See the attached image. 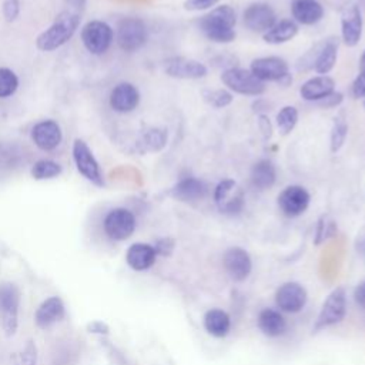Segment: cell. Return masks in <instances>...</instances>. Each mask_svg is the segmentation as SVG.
Segmentation results:
<instances>
[{"instance_id": "f1b7e54d", "label": "cell", "mask_w": 365, "mask_h": 365, "mask_svg": "<svg viewBox=\"0 0 365 365\" xmlns=\"http://www.w3.org/2000/svg\"><path fill=\"white\" fill-rule=\"evenodd\" d=\"M298 33V26L294 20H281L275 23L268 31L262 34V38L265 43L269 44H282L289 40H292Z\"/></svg>"}, {"instance_id": "9a60e30c", "label": "cell", "mask_w": 365, "mask_h": 365, "mask_svg": "<svg viewBox=\"0 0 365 365\" xmlns=\"http://www.w3.org/2000/svg\"><path fill=\"white\" fill-rule=\"evenodd\" d=\"M251 73L259 78L261 81H279L282 80L288 73V64L284 58L269 56V57H259L252 60Z\"/></svg>"}, {"instance_id": "60d3db41", "label": "cell", "mask_w": 365, "mask_h": 365, "mask_svg": "<svg viewBox=\"0 0 365 365\" xmlns=\"http://www.w3.org/2000/svg\"><path fill=\"white\" fill-rule=\"evenodd\" d=\"M352 96L355 98H365V73H358L352 83Z\"/></svg>"}, {"instance_id": "d6986e66", "label": "cell", "mask_w": 365, "mask_h": 365, "mask_svg": "<svg viewBox=\"0 0 365 365\" xmlns=\"http://www.w3.org/2000/svg\"><path fill=\"white\" fill-rule=\"evenodd\" d=\"M140 93L131 83H118L110 94V106L118 113H130L137 108Z\"/></svg>"}, {"instance_id": "52a82bcc", "label": "cell", "mask_w": 365, "mask_h": 365, "mask_svg": "<svg viewBox=\"0 0 365 365\" xmlns=\"http://www.w3.org/2000/svg\"><path fill=\"white\" fill-rule=\"evenodd\" d=\"M345 312H346V294L342 287H338L328 295V298L322 304V308L314 325V331H319L322 328L341 322L345 317Z\"/></svg>"}, {"instance_id": "3957f363", "label": "cell", "mask_w": 365, "mask_h": 365, "mask_svg": "<svg viewBox=\"0 0 365 365\" xmlns=\"http://www.w3.org/2000/svg\"><path fill=\"white\" fill-rule=\"evenodd\" d=\"M221 81L231 91L244 96H261L265 91V83L257 78L251 70L231 67L221 74Z\"/></svg>"}, {"instance_id": "836d02e7", "label": "cell", "mask_w": 365, "mask_h": 365, "mask_svg": "<svg viewBox=\"0 0 365 365\" xmlns=\"http://www.w3.org/2000/svg\"><path fill=\"white\" fill-rule=\"evenodd\" d=\"M19 78L10 68L0 67V98H7L16 93Z\"/></svg>"}, {"instance_id": "ffe728a7", "label": "cell", "mask_w": 365, "mask_h": 365, "mask_svg": "<svg viewBox=\"0 0 365 365\" xmlns=\"http://www.w3.org/2000/svg\"><path fill=\"white\" fill-rule=\"evenodd\" d=\"M207 195V185L195 177H184L171 188V197L182 202L200 201Z\"/></svg>"}, {"instance_id": "c3c4849f", "label": "cell", "mask_w": 365, "mask_h": 365, "mask_svg": "<svg viewBox=\"0 0 365 365\" xmlns=\"http://www.w3.org/2000/svg\"><path fill=\"white\" fill-rule=\"evenodd\" d=\"M364 106H365V101H364Z\"/></svg>"}, {"instance_id": "7dc6e473", "label": "cell", "mask_w": 365, "mask_h": 365, "mask_svg": "<svg viewBox=\"0 0 365 365\" xmlns=\"http://www.w3.org/2000/svg\"><path fill=\"white\" fill-rule=\"evenodd\" d=\"M359 73H365V50L362 51L359 58Z\"/></svg>"}, {"instance_id": "277c9868", "label": "cell", "mask_w": 365, "mask_h": 365, "mask_svg": "<svg viewBox=\"0 0 365 365\" xmlns=\"http://www.w3.org/2000/svg\"><path fill=\"white\" fill-rule=\"evenodd\" d=\"M148 38L145 23L138 17H124L117 26V43L124 51H137Z\"/></svg>"}, {"instance_id": "2e32d148", "label": "cell", "mask_w": 365, "mask_h": 365, "mask_svg": "<svg viewBox=\"0 0 365 365\" xmlns=\"http://www.w3.org/2000/svg\"><path fill=\"white\" fill-rule=\"evenodd\" d=\"M222 265L234 281H244L252 268V262L250 254L240 247H231L225 251L222 257Z\"/></svg>"}, {"instance_id": "ee69618b", "label": "cell", "mask_w": 365, "mask_h": 365, "mask_svg": "<svg viewBox=\"0 0 365 365\" xmlns=\"http://www.w3.org/2000/svg\"><path fill=\"white\" fill-rule=\"evenodd\" d=\"M354 299L356 302V305L362 309H365V281H362L361 284H358V287L354 291Z\"/></svg>"}, {"instance_id": "d4e9b609", "label": "cell", "mask_w": 365, "mask_h": 365, "mask_svg": "<svg viewBox=\"0 0 365 365\" xmlns=\"http://www.w3.org/2000/svg\"><path fill=\"white\" fill-rule=\"evenodd\" d=\"M64 317V305L58 297L47 298L36 311V324L40 328H47Z\"/></svg>"}, {"instance_id": "e575fe53", "label": "cell", "mask_w": 365, "mask_h": 365, "mask_svg": "<svg viewBox=\"0 0 365 365\" xmlns=\"http://www.w3.org/2000/svg\"><path fill=\"white\" fill-rule=\"evenodd\" d=\"M202 98L215 108H224L232 103V94L228 90L217 88V90H204Z\"/></svg>"}, {"instance_id": "44dd1931", "label": "cell", "mask_w": 365, "mask_h": 365, "mask_svg": "<svg viewBox=\"0 0 365 365\" xmlns=\"http://www.w3.org/2000/svg\"><path fill=\"white\" fill-rule=\"evenodd\" d=\"M315 57L312 58L311 67L321 76H327L335 66L338 57V43L335 38H328L321 44L315 46Z\"/></svg>"}, {"instance_id": "4dcf8cb0", "label": "cell", "mask_w": 365, "mask_h": 365, "mask_svg": "<svg viewBox=\"0 0 365 365\" xmlns=\"http://www.w3.org/2000/svg\"><path fill=\"white\" fill-rule=\"evenodd\" d=\"M298 123V110L294 106H284L277 114V127L282 135L289 134Z\"/></svg>"}, {"instance_id": "f35d334b", "label": "cell", "mask_w": 365, "mask_h": 365, "mask_svg": "<svg viewBox=\"0 0 365 365\" xmlns=\"http://www.w3.org/2000/svg\"><path fill=\"white\" fill-rule=\"evenodd\" d=\"M342 100H344L342 93L332 91L331 94H328L324 98H321L319 101H317V104L322 108H334V107H338L342 103Z\"/></svg>"}, {"instance_id": "603a6c76", "label": "cell", "mask_w": 365, "mask_h": 365, "mask_svg": "<svg viewBox=\"0 0 365 365\" xmlns=\"http://www.w3.org/2000/svg\"><path fill=\"white\" fill-rule=\"evenodd\" d=\"M292 17L305 26L318 23L324 16V9L318 0H292Z\"/></svg>"}, {"instance_id": "ac0fdd59", "label": "cell", "mask_w": 365, "mask_h": 365, "mask_svg": "<svg viewBox=\"0 0 365 365\" xmlns=\"http://www.w3.org/2000/svg\"><path fill=\"white\" fill-rule=\"evenodd\" d=\"M31 140L43 151L54 150L61 143V128L54 120H43L33 127Z\"/></svg>"}, {"instance_id": "d6a6232c", "label": "cell", "mask_w": 365, "mask_h": 365, "mask_svg": "<svg viewBox=\"0 0 365 365\" xmlns=\"http://www.w3.org/2000/svg\"><path fill=\"white\" fill-rule=\"evenodd\" d=\"M348 134V125L344 118L335 117L332 128H331V137H329V145L332 153H338L341 147L344 145Z\"/></svg>"}, {"instance_id": "8fae6325", "label": "cell", "mask_w": 365, "mask_h": 365, "mask_svg": "<svg viewBox=\"0 0 365 365\" xmlns=\"http://www.w3.org/2000/svg\"><path fill=\"white\" fill-rule=\"evenodd\" d=\"M20 294L14 284L0 285V318L3 328L9 335H13L17 328V311H19Z\"/></svg>"}, {"instance_id": "4fadbf2b", "label": "cell", "mask_w": 365, "mask_h": 365, "mask_svg": "<svg viewBox=\"0 0 365 365\" xmlns=\"http://www.w3.org/2000/svg\"><path fill=\"white\" fill-rule=\"evenodd\" d=\"M341 34L348 47H354L362 37V14L355 3H346L341 11Z\"/></svg>"}, {"instance_id": "5b68a950", "label": "cell", "mask_w": 365, "mask_h": 365, "mask_svg": "<svg viewBox=\"0 0 365 365\" xmlns=\"http://www.w3.org/2000/svg\"><path fill=\"white\" fill-rule=\"evenodd\" d=\"M73 160L77 171L97 187H104L101 168L86 141L77 138L73 143Z\"/></svg>"}, {"instance_id": "74e56055", "label": "cell", "mask_w": 365, "mask_h": 365, "mask_svg": "<svg viewBox=\"0 0 365 365\" xmlns=\"http://www.w3.org/2000/svg\"><path fill=\"white\" fill-rule=\"evenodd\" d=\"M217 3H220V0H185L184 9L190 11H200V10L211 9Z\"/></svg>"}, {"instance_id": "484cf974", "label": "cell", "mask_w": 365, "mask_h": 365, "mask_svg": "<svg viewBox=\"0 0 365 365\" xmlns=\"http://www.w3.org/2000/svg\"><path fill=\"white\" fill-rule=\"evenodd\" d=\"M258 328L267 336H279L287 329V322L282 314L274 308H264L258 315Z\"/></svg>"}, {"instance_id": "f6af8a7d", "label": "cell", "mask_w": 365, "mask_h": 365, "mask_svg": "<svg viewBox=\"0 0 365 365\" xmlns=\"http://www.w3.org/2000/svg\"><path fill=\"white\" fill-rule=\"evenodd\" d=\"M88 329H90V332H98V334H107L108 332V328L100 321H96V322L90 324Z\"/></svg>"}, {"instance_id": "bcb514c9", "label": "cell", "mask_w": 365, "mask_h": 365, "mask_svg": "<svg viewBox=\"0 0 365 365\" xmlns=\"http://www.w3.org/2000/svg\"><path fill=\"white\" fill-rule=\"evenodd\" d=\"M356 248H358V252L365 258V237H362V238L358 241Z\"/></svg>"}, {"instance_id": "ab89813d", "label": "cell", "mask_w": 365, "mask_h": 365, "mask_svg": "<svg viewBox=\"0 0 365 365\" xmlns=\"http://www.w3.org/2000/svg\"><path fill=\"white\" fill-rule=\"evenodd\" d=\"M20 11L19 0H3V14L7 21H13L17 19Z\"/></svg>"}, {"instance_id": "cb8c5ba5", "label": "cell", "mask_w": 365, "mask_h": 365, "mask_svg": "<svg viewBox=\"0 0 365 365\" xmlns=\"http://www.w3.org/2000/svg\"><path fill=\"white\" fill-rule=\"evenodd\" d=\"M157 252L153 245L145 242H135L127 250V264L135 271L148 269L155 262Z\"/></svg>"}, {"instance_id": "7bdbcfd3", "label": "cell", "mask_w": 365, "mask_h": 365, "mask_svg": "<svg viewBox=\"0 0 365 365\" xmlns=\"http://www.w3.org/2000/svg\"><path fill=\"white\" fill-rule=\"evenodd\" d=\"M173 248H174V241H173L171 238L158 240L157 244H155V247H154L155 252H157V254H163V255L170 254V252L173 251Z\"/></svg>"}, {"instance_id": "e0dca14e", "label": "cell", "mask_w": 365, "mask_h": 365, "mask_svg": "<svg viewBox=\"0 0 365 365\" xmlns=\"http://www.w3.org/2000/svg\"><path fill=\"white\" fill-rule=\"evenodd\" d=\"M275 302L285 312H298L307 302V291L298 282H285L277 289Z\"/></svg>"}, {"instance_id": "b9f144b4", "label": "cell", "mask_w": 365, "mask_h": 365, "mask_svg": "<svg viewBox=\"0 0 365 365\" xmlns=\"http://www.w3.org/2000/svg\"><path fill=\"white\" fill-rule=\"evenodd\" d=\"M258 127H259V131H261L264 140H269L272 135V124H271L268 115H265V114L258 115Z\"/></svg>"}, {"instance_id": "6da1fadb", "label": "cell", "mask_w": 365, "mask_h": 365, "mask_svg": "<svg viewBox=\"0 0 365 365\" xmlns=\"http://www.w3.org/2000/svg\"><path fill=\"white\" fill-rule=\"evenodd\" d=\"M235 23L237 16L234 9L222 4L201 17L200 29L214 43H231L235 38Z\"/></svg>"}, {"instance_id": "5bb4252c", "label": "cell", "mask_w": 365, "mask_h": 365, "mask_svg": "<svg viewBox=\"0 0 365 365\" xmlns=\"http://www.w3.org/2000/svg\"><path fill=\"white\" fill-rule=\"evenodd\" d=\"M242 20L251 31L264 34L277 23V16L269 4L252 3L244 10Z\"/></svg>"}, {"instance_id": "7c38bea8", "label": "cell", "mask_w": 365, "mask_h": 365, "mask_svg": "<svg viewBox=\"0 0 365 365\" xmlns=\"http://www.w3.org/2000/svg\"><path fill=\"white\" fill-rule=\"evenodd\" d=\"M167 76L180 80H200L207 76L205 64L187 57H171L164 61Z\"/></svg>"}, {"instance_id": "8d00e7d4", "label": "cell", "mask_w": 365, "mask_h": 365, "mask_svg": "<svg viewBox=\"0 0 365 365\" xmlns=\"http://www.w3.org/2000/svg\"><path fill=\"white\" fill-rule=\"evenodd\" d=\"M37 361V349L33 341H29L21 354L19 355L17 365H36Z\"/></svg>"}, {"instance_id": "7402d4cb", "label": "cell", "mask_w": 365, "mask_h": 365, "mask_svg": "<svg viewBox=\"0 0 365 365\" xmlns=\"http://www.w3.org/2000/svg\"><path fill=\"white\" fill-rule=\"evenodd\" d=\"M335 88V81L329 76H317L307 80L299 87V96L307 101H319L325 96L331 94Z\"/></svg>"}, {"instance_id": "4316f807", "label": "cell", "mask_w": 365, "mask_h": 365, "mask_svg": "<svg viewBox=\"0 0 365 365\" xmlns=\"http://www.w3.org/2000/svg\"><path fill=\"white\" fill-rule=\"evenodd\" d=\"M251 184L258 190H268L275 184L277 180V170L272 161L262 158L258 160L251 168Z\"/></svg>"}, {"instance_id": "8992f818", "label": "cell", "mask_w": 365, "mask_h": 365, "mask_svg": "<svg viewBox=\"0 0 365 365\" xmlns=\"http://www.w3.org/2000/svg\"><path fill=\"white\" fill-rule=\"evenodd\" d=\"M214 201L218 210L228 215H237L244 208V192L237 181L231 178L221 180L214 188Z\"/></svg>"}, {"instance_id": "7a4b0ae2", "label": "cell", "mask_w": 365, "mask_h": 365, "mask_svg": "<svg viewBox=\"0 0 365 365\" xmlns=\"http://www.w3.org/2000/svg\"><path fill=\"white\" fill-rule=\"evenodd\" d=\"M80 24V14L74 10H63L57 14L56 20L40 33L36 38V46L41 51H53L66 44L76 33Z\"/></svg>"}, {"instance_id": "f546056e", "label": "cell", "mask_w": 365, "mask_h": 365, "mask_svg": "<svg viewBox=\"0 0 365 365\" xmlns=\"http://www.w3.org/2000/svg\"><path fill=\"white\" fill-rule=\"evenodd\" d=\"M138 144H140L141 151H148V153L160 151L167 144V131L164 128H158V127L148 128L143 134L141 141Z\"/></svg>"}, {"instance_id": "ba28073f", "label": "cell", "mask_w": 365, "mask_h": 365, "mask_svg": "<svg viewBox=\"0 0 365 365\" xmlns=\"http://www.w3.org/2000/svg\"><path fill=\"white\" fill-rule=\"evenodd\" d=\"M113 37H114L113 29L101 20L88 21L81 31V41L84 47L91 54H97V56L108 50V47L113 43Z\"/></svg>"}, {"instance_id": "1f68e13d", "label": "cell", "mask_w": 365, "mask_h": 365, "mask_svg": "<svg viewBox=\"0 0 365 365\" xmlns=\"http://www.w3.org/2000/svg\"><path fill=\"white\" fill-rule=\"evenodd\" d=\"M60 173H61L60 164L53 160H38L31 168V175L36 180L56 178L57 175H60Z\"/></svg>"}, {"instance_id": "83f0119b", "label": "cell", "mask_w": 365, "mask_h": 365, "mask_svg": "<svg viewBox=\"0 0 365 365\" xmlns=\"http://www.w3.org/2000/svg\"><path fill=\"white\" fill-rule=\"evenodd\" d=\"M204 328L208 334L217 338H222L228 334L231 328V319L230 315L218 308L210 309L204 315Z\"/></svg>"}, {"instance_id": "30bf717a", "label": "cell", "mask_w": 365, "mask_h": 365, "mask_svg": "<svg viewBox=\"0 0 365 365\" xmlns=\"http://www.w3.org/2000/svg\"><path fill=\"white\" fill-rule=\"evenodd\" d=\"M309 192L302 185L297 184L285 187L277 198L279 210L287 217H298L304 214L309 205Z\"/></svg>"}, {"instance_id": "d590c367", "label": "cell", "mask_w": 365, "mask_h": 365, "mask_svg": "<svg viewBox=\"0 0 365 365\" xmlns=\"http://www.w3.org/2000/svg\"><path fill=\"white\" fill-rule=\"evenodd\" d=\"M336 231V225L334 221L328 220V217H321V220L318 221L317 225V244L327 240L328 237L334 235V232Z\"/></svg>"}, {"instance_id": "9c48e42d", "label": "cell", "mask_w": 365, "mask_h": 365, "mask_svg": "<svg viewBox=\"0 0 365 365\" xmlns=\"http://www.w3.org/2000/svg\"><path fill=\"white\" fill-rule=\"evenodd\" d=\"M135 230V217L127 208H114L104 218V231L114 241L127 240Z\"/></svg>"}]
</instances>
